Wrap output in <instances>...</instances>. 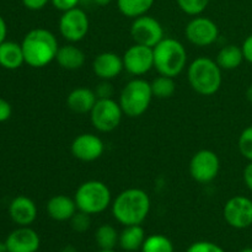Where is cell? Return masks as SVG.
<instances>
[{"mask_svg":"<svg viewBox=\"0 0 252 252\" xmlns=\"http://www.w3.org/2000/svg\"><path fill=\"white\" fill-rule=\"evenodd\" d=\"M153 97L154 96L149 81L135 78L126 84L120 94L118 102L126 116L135 118L147 112Z\"/></svg>","mask_w":252,"mask_h":252,"instance_id":"cell-6","label":"cell"},{"mask_svg":"<svg viewBox=\"0 0 252 252\" xmlns=\"http://www.w3.org/2000/svg\"><path fill=\"white\" fill-rule=\"evenodd\" d=\"M245 61L241 47L236 44H226L219 49L216 57V62L221 70H234L239 68Z\"/></svg>","mask_w":252,"mask_h":252,"instance_id":"cell-23","label":"cell"},{"mask_svg":"<svg viewBox=\"0 0 252 252\" xmlns=\"http://www.w3.org/2000/svg\"><path fill=\"white\" fill-rule=\"evenodd\" d=\"M246 98H248L249 102L252 103V84L249 85V88L246 89Z\"/></svg>","mask_w":252,"mask_h":252,"instance_id":"cell-41","label":"cell"},{"mask_svg":"<svg viewBox=\"0 0 252 252\" xmlns=\"http://www.w3.org/2000/svg\"><path fill=\"white\" fill-rule=\"evenodd\" d=\"M78 211L89 216L103 213L112 204V194L107 185L97 180L83 182L74 194Z\"/></svg>","mask_w":252,"mask_h":252,"instance_id":"cell-5","label":"cell"},{"mask_svg":"<svg viewBox=\"0 0 252 252\" xmlns=\"http://www.w3.org/2000/svg\"><path fill=\"white\" fill-rule=\"evenodd\" d=\"M46 211L49 218L56 221H69L76 213L78 207L71 197L65 194H56L51 197L46 204Z\"/></svg>","mask_w":252,"mask_h":252,"instance_id":"cell-18","label":"cell"},{"mask_svg":"<svg viewBox=\"0 0 252 252\" xmlns=\"http://www.w3.org/2000/svg\"><path fill=\"white\" fill-rule=\"evenodd\" d=\"M120 233L111 224H102L95 231V243L102 250H115L118 245Z\"/></svg>","mask_w":252,"mask_h":252,"instance_id":"cell-25","label":"cell"},{"mask_svg":"<svg viewBox=\"0 0 252 252\" xmlns=\"http://www.w3.org/2000/svg\"><path fill=\"white\" fill-rule=\"evenodd\" d=\"M94 91H95L97 98H112L113 94H115V89H113V85L110 83V80H101L96 85Z\"/></svg>","mask_w":252,"mask_h":252,"instance_id":"cell-32","label":"cell"},{"mask_svg":"<svg viewBox=\"0 0 252 252\" xmlns=\"http://www.w3.org/2000/svg\"><path fill=\"white\" fill-rule=\"evenodd\" d=\"M97 101L95 91L88 88H76L66 96V106L75 113H90Z\"/></svg>","mask_w":252,"mask_h":252,"instance_id":"cell-19","label":"cell"},{"mask_svg":"<svg viewBox=\"0 0 252 252\" xmlns=\"http://www.w3.org/2000/svg\"><path fill=\"white\" fill-rule=\"evenodd\" d=\"M25 63L32 68H44L56 61L59 44L56 34L47 29L37 27L25 34L21 42Z\"/></svg>","mask_w":252,"mask_h":252,"instance_id":"cell-2","label":"cell"},{"mask_svg":"<svg viewBox=\"0 0 252 252\" xmlns=\"http://www.w3.org/2000/svg\"><path fill=\"white\" fill-rule=\"evenodd\" d=\"M154 69L159 75L176 78L185 70L187 64V51L179 39L164 37L153 48Z\"/></svg>","mask_w":252,"mask_h":252,"instance_id":"cell-4","label":"cell"},{"mask_svg":"<svg viewBox=\"0 0 252 252\" xmlns=\"http://www.w3.org/2000/svg\"><path fill=\"white\" fill-rule=\"evenodd\" d=\"M61 252H79L78 249L73 245H65L63 249H62Z\"/></svg>","mask_w":252,"mask_h":252,"instance_id":"cell-39","label":"cell"},{"mask_svg":"<svg viewBox=\"0 0 252 252\" xmlns=\"http://www.w3.org/2000/svg\"><path fill=\"white\" fill-rule=\"evenodd\" d=\"M25 63L21 43L4 41L0 44V66L7 70H16Z\"/></svg>","mask_w":252,"mask_h":252,"instance_id":"cell-21","label":"cell"},{"mask_svg":"<svg viewBox=\"0 0 252 252\" xmlns=\"http://www.w3.org/2000/svg\"><path fill=\"white\" fill-rule=\"evenodd\" d=\"M94 2H95L96 5H98V6H106V5L110 4L112 0H93Z\"/></svg>","mask_w":252,"mask_h":252,"instance_id":"cell-40","label":"cell"},{"mask_svg":"<svg viewBox=\"0 0 252 252\" xmlns=\"http://www.w3.org/2000/svg\"><path fill=\"white\" fill-rule=\"evenodd\" d=\"M152 208L150 197L142 189H127L117 194L111 204L112 216L121 225H142Z\"/></svg>","mask_w":252,"mask_h":252,"instance_id":"cell-1","label":"cell"},{"mask_svg":"<svg viewBox=\"0 0 252 252\" xmlns=\"http://www.w3.org/2000/svg\"><path fill=\"white\" fill-rule=\"evenodd\" d=\"M186 38L196 47L212 46L219 37V27L209 17L198 15L187 24L185 29Z\"/></svg>","mask_w":252,"mask_h":252,"instance_id":"cell-11","label":"cell"},{"mask_svg":"<svg viewBox=\"0 0 252 252\" xmlns=\"http://www.w3.org/2000/svg\"><path fill=\"white\" fill-rule=\"evenodd\" d=\"M9 216L19 226H30L37 218V206L26 196H17L10 202Z\"/></svg>","mask_w":252,"mask_h":252,"instance_id":"cell-17","label":"cell"},{"mask_svg":"<svg viewBox=\"0 0 252 252\" xmlns=\"http://www.w3.org/2000/svg\"><path fill=\"white\" fill-rule=\"evenodd\" d=\"M90 29L88 14L80 7L64 11L59 19V32L69 43L83 41Z\"/></svg>","mask_w":252,"mask_h":252,"instance_id":"cell-8","label":"cell"},{"mask_svg":"<svg viewBox=\"0 0 252 252\" xmlns=\"http://www.w3.org/2000/svg\"><path fill=\"white\" fill-rule=\"evenodd\" d=\"M12 115V107L6 100L0 97V123L6 122Z\"/></svg>","mask_w":252,"mask_h":252,"instance_id":"cell-35","label":"cell"},{"mask_svg":"<svg viewBox=\"0 0 252 252\" xmlns=\"http://www.w3.org/2000/svg\"><path fill=\"white\" fill-rule=\"evenodd\" d=\"M125 70L122 57L113 52H102L93 61V71L100 80H112Z\"/></svg>","mask_w":252,"mask_h":252,"instance_id":"cell-16","label":"cell"},{"mask_svg":"<svg viewBox=\"0 0 252 252\" xmlns=\"http://www.w3.org/2000/svg\"><path fill=\"white\" fill-rule=\"evenodd\" d=\"M240 252H252V248H245V249H243Z\"/></svg>","mask_w":252,"mask_h":252,"instance_id":"cell-43","label":"cell"},{"mask_svg":"<svg viewBox=\"0 0 252 252\" xmlns=\"http://www.w3.org/2000/svg\"><path fill=\"white\" fill-rule=\"evenodd\" d=\"M0 252H6L5 251V245L2 241H0Z\"/></svg>","mask_w":252,"mask_h":252,"instance_id":"cell-42","label":"cell"},{"mask_svg":"<svg viewBox=\"0 0 252 252\" xmlns=\"http://www.w3.org/2000/svg\"><path fill=\"white\" fill-rule=\"evenodd\" d=\"M239 152L248 161H252V126H249L241 132L238 142Z\"/></svg>","mask_w":252,"mask_h":252,"instance_id":"cell-29","label":"cell"},{"mask_svg":"<svg viewBox=\"0 0 252 252\" xmlns=\"http://www.w3.org/2000/svg\"><path fill=\"white\" fill-rule=\"evenodd\" d=\"M175 78H170V76L159 75L150 83L152 85L153 96L157 98H170L174 96L176 93V83L174 80Z\"/></svg>","mask_w":252,"mask_h":252,"instance_id":"cell-27","label":"cell"},{"mask_svg":"<svg viewBox=\"0 0 252 252\" xmlns=\"http://www.w3.org/2000/svg\"><path fill=\"white\" fill-rule=\"evenodd\" d=\"M97 252H116L115 250H102V249H100Z\"/></svg>","mask_w":252,"mask_h":252,"instance_id":"cell-44","label":"cell"},{"mask_svg":"<svg viewBox=\"0 0 252 252\" xmlns=\"http://www.w3.org/2000/svg\"><path fill=\"white\" fill-rule=\"evenodd\" d=\"M85 61V53L74 43H68L59 47L56 57L57 63L65 70H78V69L83 68Z\"/></svg>","mask_w":252,"mask_h":252,"instance_id":"cell-20","label":"cell"},{"mask_svg":"<svg viewBox=\"0 0 252 252\" xmlns=\"http://www.w3.org/2000/svg\"><path fill=\"white\" fill-rule=\"evenodd\" d=\"M6 252H37L41 246L38 233L30 226H19L4 241Z\"/></svg>","mask_w":252,"mask_h":252,"instance_id":"cell-15","label":"cell"},{"mask_svg":"<svg viewBox=\"0 0 252 252\" xmlns=\"http://www.w3.org/2000/svg\"><path fill=\"white\" fill-rule=\"evenodd\" d=\"M51 2V0H22V4L26 9L31 10V11H38L43 7L47 6V4Z\"/></svg>","mask_w":252,"mask_h":252,"instance_id":"cell-34","label":"cell"},{"mask_svg":"<svg viewBox=\"0 0 252 252\" xmlns=\"http://www.w3.org/2000/svg\"><path fill=\"white\" fill-rule=\"evenodd\" d=\"M241 49H243L244 58H245L246 62L252 64V33L250 36H248L245 38V41L243 42V46H241Z\"/></svg>","mask_w":252,"mask_h":252,"instance_id":"cell-36","label":"cell"},{"mask_svg":"<svg viewBox=\"0 0 252 252\" xmlns=\"http://www.w3.org/2000/svg\"><path fill=\"white\" fill-rule=\"evenodd\" d=\"M91 216L89 214L84 213L81 211H76V213L71 217L70 221V226L75 233L83 234L86 233V231L90 229L91 226Z\"/></svg>","mask_w":252,"mask_h":252,"instance_id":"cell-30","label":"cell"},{"mask_svg":"<svg viewBox=\"0 0 252 252\" xmlns=\"http://www.w3.org/2000/svg\"><path fill=\"white\" fill-rule=\"evenodd\" d=\"M70 152L75 159L90 162L100 159L105 152V144L98 135L93 133H83L74 138Z\"/></svg>","mask_w":252,"mask_h":252,"instance_id":"cell-14","label":"cell"},{"mask_svg":"<svg viewBox=\"0 0 252 252\" xmlns=\"http://www.w3.org/2000/svg\"><path fill=\"white\" fill-rule=\"evenodd\" d=\"M191 88L202 96H212L219 91L223 81L220 66L214 59L198 57L187 68Z\"/></svg>","mask_w":252,"mask_h":252,"instance_id":"cell-3","label":"cell"},{"mask_svg":"<svg viewBox=\"0 0 252 252\" xmlns=\"http://www.w3.org/2000/svg\"><path fill=\"white\" fill-rule=\"evenodd\" d=\"M177 5L185 14L189 16H198L209 4V0H176Z\"/></svg>","mask_w":252,"mask_h":252,"instance_id":"cell-28","label":"cell"},{"mask_svg":"<svg viewBox=\"0 0 252 252\" xmlns=\"http://www.w3.org/2000/svg\"><path fill=\"white\" fill-rule=\"evenodd\" d=\"M142 252H175L172 241L162 234H153L145 238Z\"/></svg>","mask_w":252,"mask_h":252,"instance_id":"cell-26","label":"cell"},{"mask_svg":"<svg viewBox=\"0 0 252 252\" xmlns=\"http://www.w3.org/2000/svg\"><path fill=\"white\" fill-rule=\"evenodd\" d=\"M123 115L120 102L113 98H97L90 111V121L96 130L110 133L120 126Z\"/></svg>","mask_w":252,"mask_h":252,"instance_id":"cell-7","label":"cell"},{"mask_svg":"<svg viewBox=\"0 0 252 252\" xmlns=\"http://www.w3.org/2000/svg\"><path fill=\"white\" fill-rule=\"evenodd\" d=\"M219 170H220V160L213 150H199L189 161V175L194 181L199 184H209L216 180Z\"/></svg>","mask_w":252,"mask_h":252,"instance_id":"cell-9","label":"cell"},{"mask_svg":"<svg viewBox=\"0 0 252 252\" xmlns=\"http://www.w3.org/2000/svg\"><path fill=\"white\" fill-rule=\"evenodd\" d=\"M145 231L142 225H128L125 226L120 233L118 246L123 251L134 252L142 249L143 243L145 240Z\"/></svg>","mask_w":252,"mask_h":252,"instance_id":"cell-22","label":"cell"},{"mask_svg":"<svg viewBox=\"0 0 252 252\" xmlns=\"http://www.w3.org/2000/svg\"><path fill=\"white\" fill-rule=\"evenodd\" d=\"M224 220L234 229H248L252 225V199L235 196L228 199L223 209Z\"/></svg>","mask_w":252,"mask_h":252,"instance_id":"cell-12","label":"cell"},{"mask_svg":"<svg viewBox=\"0 0 252 252\" xmlns=\"http://www.w3.org/2000/svg\"><path fill=\"white\" fill-rule=\"evenodd\" d=\"M6 34H7V26L5 20L0 16V44L4 41H6Z\"/></svg>","mask_w":252,"mask_h":252,"instance_id":"cell-38","label":"cell"},{"mask_svg":"<svg viewBox=\"0 0 252 252\" xmlns=\"http://www.w3.org/2000/svg\"><path fill=\"white\" fill-rule=\"evenodd\" d=\"M154 1L155 0H117V6L121 14L134 20L147 15L154 5Z\"/></svg>","mask_w":252,"mask_h":252,"instance_id":"cell-24","label":"cell"},{"mask_svg":"<svg viewBox=\"0 0 252 252\" xmlns=\"http://www.w3.org/2000/svg\"><path fill=\"white\" fill-rule=\"evenodd\" d=\"M186 252H226L221 246L218 244L212 243V241H196V243L191 244L187 249Z\"/></svg>","mask_w":252,"mask_h":252,"instance_id":"cell-31","label":"cell"},{"mask_svg":"<svg viewBox=\"0 0 252 252\" xmlns=\"http://www.w3.org/2000/svg\"><path fill=\"white\" fill-rule=\"evenodd\" d=\"M130 36L134 43L154 48L164 38V29L155 17L143 15L133 20L130 26Z\"/></svg>","mask_w":252,"mask_h":252,"instance_id":"cell-10","label":"cell"},{"mask_svg":"<svg viewBox=\"0 0 252 252\" xmlns=\"http://www.w3.org/2000/svg\"><path fill=\"white\" fill-rule=\"evenodd\" d=\"M125 70L130 75L142 76L154 68V52L152 47L134 43L122 56Z\"/></svg>","mask_w":252,"mask_h":252,"instance_id":"cell-13","label":"cell"},{"mask_svg":"<svg viewBox=\"0 0 252 252\" xmlns=\"http://www.w3.org/2000/svg\"><path fill=\"white\" fill-rule=\"evenodd\" d=\"M244 182L246 187L252 192V161H249L244 169Z\"/></svg>","mask_w":252,"mask_h":252,"instance_id":"cell-37","label":"cell"},{"mask_svg":"<svg viewBox=\"0 0 252 252\" xmlns=\"http://www.w3.org/2000/svg\"><path fill=\"white\" fill-rule=\"evenodd\" d=\"M51 2L57 10L64 12L74 9V7H78L80 0H51Z\"/></svg>","mask_w":252,"mask_h":252,"instance_id":"cell-33","label":"cell"}]
</instances>
